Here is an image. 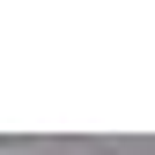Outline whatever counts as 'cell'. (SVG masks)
I'll use <instances>...</instances> for the list:
<instances>
[{
	"label": "cell",
	"instance_id": "6da1fadb",
	"mask_svg": "<svg viewBox=\"0 0 155 155\" xmlns=\"http://www.w3.org/2000/svg\"><path fill=\"white\" fill-rule=\"evenodd\" d=\"M0 155H45L37 140H0Z\"/></svg>",
	"mask_w": 155,
	"mask_h": 155
}]
</instances>
